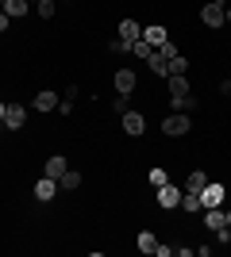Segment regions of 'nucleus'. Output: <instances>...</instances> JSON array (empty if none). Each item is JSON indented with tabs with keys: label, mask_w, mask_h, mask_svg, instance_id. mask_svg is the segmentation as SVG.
Segmentation results:
<instances>
[{
	"label": "nucleus",
	"mask_w": 231,
	"mask_h": 257,
	"mask_svg": "<svg viewBox=\"0 0 231 257\" xmlns=\"http://www.w3.org/2000/svg\"><path fill=\"white\" fill-rule=\"evenodd\" d=\"M146 65H150V73H158V77H170V58H162V50H150Z\"/></svg>",
	"instance_id": "nucleus-11"
},
{
	"label": "nucleus",
	"mask_w": 231,
	"mask_h": 257,
	"mask_svg": "<svg viewBox=\"0 0 231 257\" xmlns=\"http://www.w3.org/2000/svg\"><path fill=\"white\" fill-rule=\"evenodd\" d=\"M181 207H185V211H200V192H181Z\"/></svg>",
	"instance_id": "nucleus-20"
},
{
	"label": "nucleus",
	"mask_w": 231,
	"mask_h": 257,
	"mask_svg": "<svg viewBox=\"0 0 231 257\" xmlns=\"http://www.w3.org/2000/svg\"><path fill=\"white\" fill-rule=\"evenodd\" d=\"M158 204H162V207H177V204H181V188H174V184L166 181L162 188H158Z\"/></svg>",
	"instance_id": "nucleus-8"
},
{
	"label": "nucleus",
	"mask_w": 231,
	"mask_h": 257,
	"mask_svg": "<svg viewBox=\"0 0 231 257\" xmlns=\"http://www.w3.org/2000/svg\"><path fill=\"white\" fill-rule=\"evenodd\" d=\"M54 192H58V181H54V177H43V181L35 184V200H39V204H50Z\"/></svg>",
	"instance_id": "nucleus-5"
},
{
	"label": "nucleus",
	"mask_w": 231,
	"mask_h": 257,
	"mask_svg": "<svg viewBox=\"0 0 231 257\" xmlns=\"http://www.w3.org/2000/svg\"><path fill=\"white\" fill-rule=\"evenodd\" d=\"M66 158L62 154H54V158H46V177H54V181H62V173H66Z\"/></svg>",
	"instance_id": "nucleus-13"
},
{
	"label": "nucleus",
	"mask_w": 231,
	"mask_h": 257,
	"mask_svg": "<svg viewBox=\"0 0 231 257\" xmlns=\"http://www.w3.org/2000/svg\"><path fill=\"white\" fill-rule=\"evenodd\" d=\"M54 107H58V92L54 88H46V92L35 96V111H54Z\"/></svg>",
	"instance_id": "nucleus-12"
},
{
	"label": "nucleus",
	"mask_w": 231,
	"mask_h": 257,
	"mask_svg": "<svg viewBox=\"0 0 231 257\" xmlns=\"http://www.w3.org/2000/svg\"><path fill=\"white\" fill-rule=\"evenodd\" d=\"M150 50H154V46L146 43V39H135V43H131V54H135V58H150Z\"/></svg>",
	"instance_id": "nucleus-23"
},
{
	"label": "nucleus",
	"mask_w": 231,
	"mask_h": 257,
	"mask_svg": "<svg viewBox=\"0 0 231 257\" xmlns=\"http://www.w3.org/2000/svg\"><path fill=\"white\" fill-rule=\"evenodd\" d=\"M143 39H146L150 46H162V43H166V27H158V23H154V27H146V31H143Z\"/></svg>",
	"instance_id": "nucleus-18"
},
{
	"label": "nucleus",
	"mask_w": 231,
	"mask_h": 257,
	"mask_svg": "<svg viewBox=\"0 0 231 257\" xmlns=\"http://www.w3.org/2000/svg\"><path fill=\"white\" fill-rule=\"evenodd\" d=\"M116 31H120L123 43H135V39H143V27H139L135 20H120V27H116Z\"/></svg>",
	"instance_id": "nucleus-9"
},
{
	"label": "nucleus",
	"mask_w": 231,
	"mask_h": 257,
	"mask_svg": "<svg viewBox=\"0 0 231 257\" xmlns=\"http://www.w3.org/2000/svg\"><path fill=\"white\" fill-rule=\"evenodd\" d=\"M0 8H4V0H0Z\"/></svg>",
	"instance_id": "nucleus-34"
},
{
	"label": "nucleus",
	"mask_w": 231,
	"mask_h": 257,
	"mask_svg": "<svg viewBox=\"0 0 231 257\" xmlns=\"http://www.w3.org/2000/svg\"><path fill=\"white\" fill-rule=\"evenodd\" d=\"M135 246L143 249V253H154V249H158V238H154L150 230H139V238H135Z\"/></svg>",
	"instance_id": "nucleus-16"
},
{
	"label": "nucleus",
	"mask_w": 231,
	"mask_h": 257,
	"mask_svg": "<svg viewBox=\"0 0 231 257\" xmlns=\"http://www.w3.org/2000/svg\"><path fill=\"white\" fill-rule=\"evenodd\" d=\"M58 188H66V192L81 188V173H77V169H66V173H62V181H58Z\"/></svg>",
	"instance_id": "nucleus-15"
},
{
	"label": "nucleus",
	"mask_w": 231,
	"mask_h": 257,
	"mask_svg": "<svg viewBox=\"0 0 231 257\" xmlns=\"http://www.w3.org/2000/svg\"><path fill=\"white\" fill-rule=\"evenodd\" d=\"M200 20H204V27H223V23H227V8H223V0H208V4L200 8Z\"/></svg>",
	"instance_id": "nucleus-1"
},
{
	"label": "nucleus",
	"mask_w": 231,
	"mask_h": 257,
	"mask_svg": "<svg viewBox=\"0 0 231 257\" xmlns=\"http://www.w3.org/2000/svg\"><path fill=\"white\" fill-rule=\"evenodd\" d=\"M227 23H231V8H227Z\"/></svg>",
	"instance_id": "nucleus-33"
},
{
	"label": "nucleus",
	"mask_w": 231,
	"mask_h": 257,
	"mask_svg": "<svg viewBox=\"0 0 231 257\" xmlns=\"http://www.w3.org/2000/svg\"><path fill=\"white\" fill-rule=\"evenodd\" d=\"M39 16L50 20V16H54V0H39Z\"/></svg>",
	"instance_id": "nucleus-25"
},
{
	"label": "nucleus",
	"mask_w": 231,
	"mask_h": 257,
	"mask_svg": "<svg viewBox=\"0 0 231 257\" xmlns=\"http://www.w3.org/2000/svg\"><path fill=\"white\" fill-rule=\"evenodd\" d=\"M4 111H8V104H0V123H4Z\"/></svg>",
	"instance_id": "nucleus-31"
},
{
	"label": "nucleus",
	"mask_w": 231,
	"mask_h": 257,
	"mask_svg": "<svg viewBox=\"0 0 231 257\" xmlns=\"http://www.w3.org/2000/svg\"><path fill=\"white\" fill-rule=\"evenodd\" d=\"M112 50H116V54H123V50H131V43H123V39H120V35H116V39H112Z\"/></svg>",
	"instance_id": "nucleus-26"
},
{
	"label": "nucleus",
	"mask_w": 231,
	"mask_h": 257,
	"mask_svg": "<svg viewBox=\"0 0 231 257\" xmlns=\"http://www.w3.org/2000/svg\"><path fill=\"white\" fill-rule=\"evenodd\" d=\"M135 85H139L135 69H116V92H135Z\"/></svg>",
	"instance_id": "nucleus-7"
},
{
	"label": "nucleus",
	"mask_w": 231,
	"mask_h": 257,
	"mask_svg": "<svg viewBox=\"0 0 231 257\" xmlns=\"http://www.w3.org/2000/svg\"><path fill=\"white\" fill-rule=\"evenodd\" d=\"M200 215H204L208 230H220V226H227V215H223L220 207H200Z\"/></svg>",
	"instance_id": "nucleus-10"
},
{
	"label": "nucleus",
	"mask_w": 231,
	"mask_h": 257,
	"mask_svg": "<svg viewBox=\"0 0 231 257\" xmlns=\"http://www.w3.org/2000/svg\"><path fill=\"white\" fill-rule=\"evenodd\" d=\"M223 184H204V188H200V207H220L223 204Z\"/></svg>",
	"instance_id": "nucleus-3"
},
{
	"label": "nucleus",
	"mask_w": 231,
	"mask_h": 257,
	"mask_svg": "<svg viewBox=\"0 0 231 257\" xmlns=\"http://www.w3.org/2000/svg\"><path fill=\"white\" fill-rule=\"evenodd\" d=\"M58 111H62V115H69V111H73V100L62 96V100H58Z\"/></svg>",
	"instance_id": "nucleus-29"
},
{
	"label": "nucleus",
	"mask_w": 231,
	"mask_h": 257,
	"mask_svg": "<svg viewBox=\"0 0 231 257\" xmlns=\"http://www.w3.org/2000/svg\"><path fill=\"white\" fill-rule=\"evenodd\" d=\"M166 181H170V177H166V169H150V184H154V188H162Z\"/></svg>",
	"instance_id": "nucleus-24"
},
{
	"label": "nucleus",
	"mask_w": 231,
	"mask_h": 257,
	"mask_svg": "<svg viewBox=\"0 0 231 257\" xmlns=\"http://www.w3.org/2000/svg\"><path fill=\"white\" fill-rule=\"evenodd\" d=\"M112 107H116L120 115H123V111H131V107H127V92H120V96H116V104H112Z\"/></svg>",
	"instance_id": "nucleus-28"
},
{
	"label": "nucleus",
	"mask_w": 231,
	"mask_h": 257,
	"mask_svg": "<svg viewBox=\"0 0 231 257\" xmlns=\"http://www.w3.org/2000/svg\"><path fill=\"white\" fill-rule=\"evenodd\" d=\"M189 127H193V123H189V115H185V111H174V115H170V119L162 123V131L170 135V139H181V135H189Z\"/></svg>",
	"instance_id": "nucleus-2"
},
{
	"label": "nucleus",
	"mask_w": 231,
	"mask_h": 257,
	"mask_svg": "<svg viewBox=\"0 0 231 257\" xmlns=\"http://www.w3.org/2000/svg\"><path fill=\"white\" fill-rule=\"evenodd\" d=\"M223 215H227V226H231V211H223Z\"/></svg>",
	"instance_id": "nucleus-32"
},
{
	"label": "nucleus",
	"mask_w": 231,
	"mask_h": 257,
	"mask_svg": "<svg viewBox=\"0 0 231 257\" xmlns=\"http://www.w3.org/2000/svg\"><path fill=\"white\" fill-rule=\"evenodd\" d=\"M204 184H208V177H204L200 169H193V173H189V181H185V188H189V192H200Z\"/></svg>",
	"instance_id": "nucleus-19"
},
{
	"label": "nucleus",
	"mask_w": 231,
	"mask_h": 257,
	"mask_svg": "<svg viewBox=\"0 0 231 257\" xmlns=\"http://www.w3.org/2000/svg\"><path fill=\"white\" fill-rule=\"evenodd\" d=\"M0 31H8V12L0 8Z\"/></svg>",
	"instance_id": "nucleus-30"
},
{
	"label": "nucleus",
	"mask_w": 231,
	"mask_h": 257,
	"mask_svg": "<svg viewBox=\"0 0 231 257\" xmlns=\"http://www.w3.org/2000/svg\"><path fill=\"white\" fill-rule=\"evenodd\" d=\"M154 50H162V58H174V54H177V46L170 43V39H166V43H162V46H154Z\"/></svg>",
	"instance_id": "nucleus-27"
},
{
	"label": "nucleus",
	"mask_w": 231,
	"mask_h": 257,
	"mask_svg": "<svg viewBox=\"0 0 231 257\" xmlns=\"http://www.w3.org/2000/svg\"><path fill=\"white\" fill-rule=\"evenodd\" d=\"M4 12H8V20H23L27 16V0H4Z\"/></svg>",
	"instance_id": "nucleus-14"
},
{
	"label": "nucleus",
	"mask_w": 231,
	"mask_h": 257,
	"mask_svg": "<svg viewBox=\"0 0 231 257\" xmlns=\"http://www.w3.org/2000/svg\"><path fill=\"white\" fill-rule=\"evenodd\" d=\"M185 69H189V62L181 54H174V58H170V77H185Z\"/></svg>",
	"instance_id": "nucleus-22"
},
{
	"label": "nucleus",
	"mask_w": 231,
	"mask_h": 257,
	"mask_svg": "<svg viewBox=\"0 0 231 257\" xmlns=\"http://www.w3.org/2000/svg\"><path fill=\"white\" fill-rule=\"evenodd\" d=\"M23 123H27V111H23L20 104H8V111H4V127H8V131H20Z\"/></svg>",
	"instance_id": "nucleus-6"
},
{
	"label": "nucleus",
	"mask_w": 231,
	"mask_h": 257,
	"mask_svg": "<svg viewBox=\"0 0 231 257\" xmlns=\"http://www.w3.org/2000/svg\"><path fill=\"white\" fill-rule=\"evenodd\" d=\"M189 92V77H170V96H185Z\"/></svg>",
	"instance_id": "nucleus-21"
},
{
	"label": "nucleus",
	"mask_w": 231,
	"mask_h": 257,
	"mask_svg": "<svg viewBox=\"0 0 231 257\" xmlns=\"http://www.w3.org/2000/svg\"><path fill=\"white\" fill-rule=\"evenodd\" d=\"M170 104H174V111H193V107H197V96H193V92H185V96H170Z\"/></svg>",
	"instance_id": "nucleus-17"
},
{
	"label": "nucleus",
	"mask_w": 231,
	"mask_h": 257,
	"mask_svg": "<svg viewBox=\"0 0 231 257\" xmlns=\"http://www.w3.org/2000/svg\"><path fill=\"white\" fill-rule=\"evenodd\" d=\"M120 123H123V131H127L131 139H139V135L146 131V119L139 115V111H123V119H120Z\"/></svg>",
	"instance_id": "nucleus-4"
}]
</instances>
